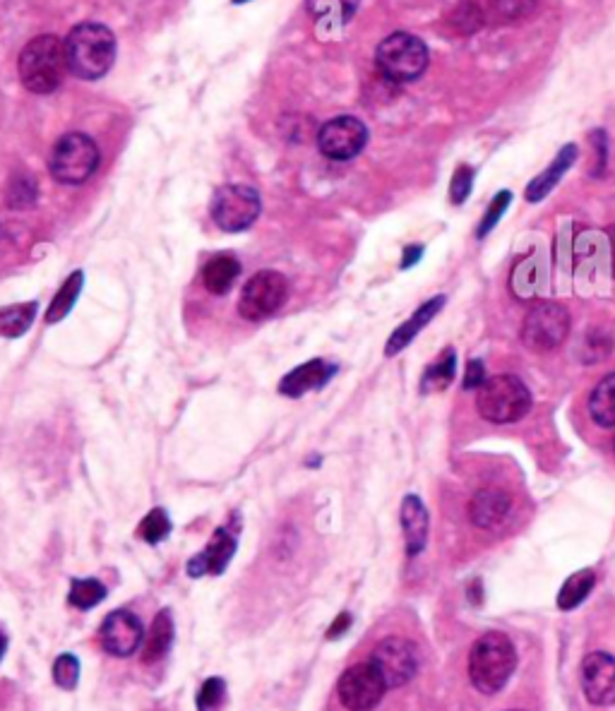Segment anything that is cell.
<instances>
[{
  "instance_id": "obj_1",
  "label": "cell",
  "mask_w": 615,
  "mask_h": 711,
  "mask_svg": "<svg viewBox=\"0 0 615 711\" xmlns=\"http://www.w3.org/2000/svg\"><path fill=\"white\" fill-rule=\"evenodd\" d=\"M20 80L29 92L51 94L61 87V82L68 75V51L65 41L56 34H41L32 39L20 53Z\"/></svg>"
},
{
  "instance_id": "obj_2",
  "label": "cell",
  "mask_w": 615,
  "mask_h": 711,
  "mask_svg": "<svg viewBox=\"0 0 615 711\" xmlns=\"http://www.w3.org/2000/svg\"><path fill=\"white\" fill-rule=\"evenodd\" d=\"M517 666V651L503 632H486L474 642L469 654L471 685L481 695H495L507 685Z\"/></svg>"
},
{
  "instance_id": "obj_3",
  "label": "cell",
  "mask_w": 615,
  "mask_h": 711,
  "mask_svg": "<svg viewBox=\"0 0 615 711\" xmlns=\"http://www.w3.org/2000/svg\"><path fill=\"white\" fill-rule=\"evenodd\" d=\"M70 73L80 80H99L116 61V39L109 27L99 22H82L65 39Z\"/></svg>"
},
{
  "instance_id": "obj_4",
  "label": "cell",
  "mask_w": 615,
  "mask_h": 711,
  "mask_svg": "<svg viewBox=\"0 0 615 711\" xmlns=\"http://www.w3.org/2000/svg\"><path fill=\"white\" fill-rule=\"evenodd\" d=\"M476 409H479L481 418L498 423V426L515 423L529 414L531 392L515 375H495L479 387Z\"/></svg>"
},
{
  "instance_id": "obj_5",
  "label": "cell",
  "mask_w": 615,
  "mask_h": 711,
  "mask_svg": "<svg viewBox=\"0 0 615 711\" xmlns=\"http://www.w3.org/2000/svg\"><path fill=\"white\" fill-rule=\"evenodd\" d=\"M375 65L382 77L392 82H414L428 68L426 44L414 34L397 32L380 41L375 51Z\"/></svg>"
},
{
  "instance_id": "obj_6",
  "label": "cell",
  "mask_w": 615,
  "mask_h": 711,
  "mask_svg": "<svg viewBox=\"0 0 615 711\" xmlns=\"http://www.w3.org/2000/svg\"><path fill=\"white\" fill-rule=\"evenodd\" d=\"M99 166V147L92 137L82 133L63 135L61 140L53 145V152L49 157L51 176L58 183L65 185H80L87 178H92V173Z\"/></svg>"
},
{
  "instance_id": "obj_7",
  "label": "cell",
  "mask_w": 615,
  "mask_h": 711,
  "mask_svg": "<svg viewBox=\"0 0 615 711\" xmlns=\"http://www.w3.org/2000/svg\"><path fill=\"white\" fill-rule=\"evenodd\" d=\"M212 219L222 231H246L260 217V195L250 185L231 183L219 188L212 197Z\"/></svg>"
},
{
  "instance_id": "obj_8",
  "label": "cell",
  "mask_w": 615,
  "mask_h": 711,
  "mask_svg": "<svg viewBox=\"0 0 615 711\" xmlns=\"http://www.w3.org/2000/svg\"><path fill=\"white\" fill-rule=\"evenodd\" d=\"M289 296V284L284 274L262 270L248 279L238 298V313L248 322H260L277 313Z\"/></svg>"
},
{
  "instance_id": "obj_9",
  "label": "cell",
  "mask_w": 615,
  "mask_h": 711,
  "mask_svg": "<svg viewBox=\"0 0 615 711\" xmlns=\"http://www.w3.org/2000/svg\"><path fill=\"white\" fill-rule=\"evenodd\" d=\"M567 332H570V313L560 303L546 301L531 308L524 318L522 342L527 349L546 354L565 342Z\"/></svg>"
},
{
  "instance_id": "obj_10",
  "label": "cell",
  "mask_w": 615,
  "mask_h": 711,
  "mask_svg": "<svg viewBox=\"0 0 615 711\" xmlns=\"http://www.w3.org/2000/svg\"><path fill=\"white\" fill-rule=\"evenodd\" d=\"M387 685L373 663H356L346 668L337 683V697L344 709L349 711H370L375 709L385 697Z\"/></svg>"
},
{
  "instance_id": "obj_11",
  "label": "cell",
  "mask_w": 615,
  "mask_h": 711,
  "mask_svg": "<svg viewBox=\"0 0 615 711\" xmlns=\"http://www.w3.org/2000/svg\"><path fill=\"white\" fill-rule=\"evenodd\" d=\"M370 663L378 668L387 690L402 687L419 673V649L404 637H387L373 649Z\"/></svg>"
},
{
  "instance_id": "obj_12",
  "label": "cell",
  "mask_w": 615,
  "mask_h": 711,
  "mask_svg": "<svg viewBox=\"0 0 615 711\" xmlns=\"http://www.w3.org/2000/svg\"><path fill=\"white\" fill-rule=\"evenodd\" d=\"M368 142V128L354 116H339L327 121L318 133V147L327 159L349 161L363 152Z\"/></svg>"
},
{
  "instance_id": "obj_13",
  "label": "cell",
  "mask_w": 615,
  "mask_h": 711,
  "mask_svg": "<svg viewBox=\"0 0 615 711\" xmlns=\"http://www.w3.org/2000/svg\"><path fill=\"white\" fill-rule=\"evenodd\" d=\"M99 639L106 654L116 656V659H128L145 642V627L135 613L113 611L101 623Z\"/></svg>"
},
{
  "instance_id": "obj_14",
  "label": "cell",
  "mask_w": 615,
  "mask_h": 711,
  "mask_svg": "<svg viewBox=\"0 0 615 711\" xmlns=\"http://www.w3.org/2000/svg\"><path fill=\"white\" fill-rule=\"evenodd\" d=\"M584 697L596 707L615 704V659L606 651H594L582 661Z\"/></svg>"
},
{
  "instance_id": "obj_15",
  "label": "cell",
  "mask_w": 615,
  "mask_h": 711,
  "mask_svg": "<svg viewBox=\"0 0 615 711\" xmlns=\"http://www.w3.org/2000/svg\"><path fill=\"white\" fill-rule=\"evenodd\" d=\"M236 553V539L234 534H229V529L214 531L212 541L207 543V548L202 553H197L188 563L190 577H205V575H222L226 565L231 563Z\"/></svg>"
},
{
  "instance_id": "obj_16",
  "label": "cell",
  "mask_w": 615,
  "mask_h": 711,
  "mask_svg": "<svg viewBox=\"0 0 615 711\" xmlns=\"http://www.w3.org/2000/svg\"><path fill=\"white\" fill-rule=\"evenodd\" d=\"M512 510V498L500 488H483L471 498L469 517L479 529H495Z\"/></svg>"
},
{
  "instance_id": "obj_17",
  "label": "cell",
  "mask_w": 615,
  "mask_h": 711,
  "mask_svg": "<svg viewBox=\"0 0 615 711\" xmlns=\"http://www.w3.org/2000/svg\"><path fill=\"white\" fill-rule=\"evenodd\" d=\"M334 373H337V366L322 361V358H318V361H308L296 370H291V373L279 382V392L286 394V397H303V394L310 390H320Z\"/></svg>"
},
{
  "instance_id": "obj_18",
  "label": "cell",
  "mask_w": 615,
  "mask_h": 711,
  "mask_svg": "<svg viewBox=\"0 0 615 711\" xmlns=\"http://www.w3.org/2000/svg\"><path fill=\"white\" fill-rule=\"evenodd\" d=\"M402 529L406 541V553L419 555L428 541V512L421 498L406 495L402 503Z\"/></svg>"
},
{
  "instance_id": "obj_19",
  "label": "cell",
  "mask_w": 615,
  "mask_h": 711,
  "mask_svg": "<svg viewBox=\"0 0 615 711\" xmlns=\"http://www.w3.org/2000/svg\"><path fill=\"white\" fill-rule=\"evenodd\" d=\"M443 308H445V296H435V298H431V301L423 303V306L416 310V313L411 315V318L406 320L399 330L392 332L390 342H387V346H385V354L394 356V354H399L402 349H406V346L414 342L416 334H419L423 327H426L428 322H431Z\"/></svg>"
},
{
  "instance_id": "obj_20",
  "label": "cell",
  "mask_w": 615,
  "mask_h": 711,
  "mask_svg": "<svg viewBox=\"0 0 615 711\" xmlns=\"http://www.w3.org/2000/svg\"><path fill=\"white\" fill-rule=\"evenodd\" d=\"M575 159H577V147H575V145H565L563 149H560L558 157L553 159V164L548 166V169L543 171L541 176H536L534 181L529 183V188H527V200H529V202H539V200H543V197L551 193L555 185L560 183V178L565 176V171L570 169L572 164H575Z\"/></svg>"
},
{
  "instance_id": "obj_21",
  "label": "cell",
  "mask_w": 615,
  "mask_h": 711,
  "mask_svg": "<svg viewBox=\"0 0 615 711\" xmlns=\"http://www.w3.org/2000/svg\"><path fill=\"white\" fill-rule=\"evenodd\" d=\"M306 8L318 22V27L334 32V29L349 25L358 10V0H306Z\"/></svg>"
},
{
  "instance_id": "obj_22",
  "label": "cell",
  "mask_w": 615,
  "mask_h": 711,
  "mask_svg": "<svg viewBox=\"0 0 615 711\" xmlns=\"http://www.w3.org/2000/svg\"><path fill=\"white\" fill-rule=\"evenodd\" d=\"M238 274H241V262L231 258V255H217L202 270V284L210 294L222 296L234 286Z\"/></svg>"
},
{
  "instance_id": "obj_23",
  "label": "cell",
  "mask_w": 615,
  "mask_h": 711,
  "mask_svg": "<svg viewBox=\"0 0 615 711\" xmlns=\"http://www.w3.org/2000/svg\"><path fill=\"white\" fill-rule=\"evenodd\" d=\"M173 642V620L169 611H161L154 618L152 630L142 642V661L145 663H157L159 659H164L169 654Z\"/></svg>"
},
{
  "instance_id": "obj_24",
  "label": "cell",
  "mask_w": 615,
  "mask_h": 711,
  "mask_svg": "<svg viewBox=\"0 0 615 711\" xmlns=\"http://www.w3.org/2000/svg\"><path fill=\"white\" fill-rule=\"evenodd\" d=\"M589 414L601 428H615V373L606 375L589 397Z\"/></svg>"
},
{
  "instance_id": "obj_25",
  "label": "cell",
  "mask_w": 615,
  "mask_h": 711,
  "mask_svg": "<svg viewBox=\"0 0 615 711\" xmlns=\"http://www.w3.org/2000/svg\"><path fill=\"white\" fill-rule=\"evenodd\" d=\"M455 370H457V356L452 349H445L443 354L438 356V361L428 366L426 373H423L421 380V392L433 394L450 387V382L455 380Z\"/></svg>"
},
{
  "instance_id": "obj_26",
  "label": "cell",
  "mask_w": 615,
  "mask_h": 711,
  "mask_svg": "<svg viewBox=\"0 0 615 711\" xmlns=\"http://www.w3.org/2000/svg\"><path fill=\"white\" fill-rule=\"evenodd\" d=\"M34 315H37V303H17V306L0 308V337H22L32 327Z\"/></svg>"
},
{
  "instance_id": "obj_27",
  "label": "cell",
  "mask_w": 615,
  "mask_h": 711,
  "mask_svg": "<svg viewBox=\"0 0 615 711\" xmlns=\"http://www.w3.org/2000/svg\"><path fill=\"white\" fill-rule=\"evenodd\" d=\"M594 584H596V575L591 570H582V572H577V575H572L563 584V589H560L558 606L563 608V611H572V608H577L579 603H582L591 594Z\"/></svg>"
},
{
  "instance_id": "obj_28",
  "label": "cell",
  "mask_w": 615,
  "mask_h": 711,
  "mask_svg": "<svg viewBox=\"0 0 615 711\" xmlns=\"http://www.w3.org/2000/svg\"><path fill=\"white\" fill-rule=\"evenodd\" d=\"M82 291V272L70 274L68 279H65V284L61 286V291H58L56 298H53V303L46 310V322H61L63 318H68V313L73 310L77 296H80Z\"/></svg>"
},
{
  "instance_id": "obj_29",
  "label": "cell",
  "mask_w": 615,
  "mask_h": 711,
  "mask_svg": "<svg viewBox=\"0 0 615 711\" xmlns=\"http://www.w3.org/2000/svg\"><path fill=\"white\" fill-rule=\"evenodd\" d=\"M104 599L106 587L99 579H73V584H70L68 601L73 603L75 608H80V611H89V608H94Z\"/></svg>"
},
{
  "instance_id": "obj_30",
  "label": "cell",
  "mask_w": 615,
  "mask_h": 711,
  "mask_svg": "<svg viewBox=\"0 0 615 711\" xmlns=\"http://www.w3.org/2000/svg\"><path fill=\"white\" fill-rule=\"evenodd\" d=\"M536 5L539 0H488V13L495 22H517L534 13Z\"/></svg>"
},
{
  "instance_id": "obj_31",
  "label": "cell",
  "mask_w": 615,
  "mask_h": 711,
  "mask_svg": "<svg viewBox=\"0 0 615 711\" xmlns=\"http://www.w3.org/2000/svg\"><path fill=\"white\" fill-rule=\"evenodd\" d=\"M171 534V519L161 507H154L137 527V536L147 543H159Z\"/></svg>"
},
{
  "instance_id": "obj_32",
  "label": "cell",
  "mask_w": 615,
  "mask_h": 711,
  "mask_svg": "<svg viewBox=\"0 0 615 711\" xmlns=\"http://www.w3.org/2000/svg\"><path fill=\"white\" fill-rule=\"evenodd\" d=\"M226 702V683L222 678H207L197 690V711H222Z\"/></svg>"
},
{
  "instance_id": "obj_33",
  "label": "cell",
  "mask_w": 615,
  "mask_h": 711,
  "mask_svg": "<svg viewBox=\"0 0 615 711\" xmlns=\"http://www.w3.org/2000/svg\"><path fill=\"white\" fill-rule=\"evenodd\" d=\"M450 27L455 29V34H462V37L474 34L476 29L483 27V10L474 3L457 5L455 13L450 15Z\"/></svg>"
},
{
  "instance_id": "obj_34",
  "label": "cell",
  "mask_w": 615,
  "mask_h": 711,
  "mask_svg": "<svg viewBox=\"0 0 615 711\" xmlns=\"http://www.w3.org/2000/svg\"><path fill=\"white\" fill-rule=\"evenodd\" d=\"M53 680L63 690H75L77 680H80V661L73 654L58 656L56 663H53Z\"/></svg>"
},
{
  "instance_id": "obj_35",
  "label": "cell",
  "mask_w": 615,
  "mask_h": 711,
  "mask_svg": "<svg viewBox=\"0 0 615 711\" xmlns=\"http://www.w3.org/2000/svg\"><path fill=\"white\" fill-rule=\"evenodd\" d=\"M510 200H512V195L507 193V190H503V193H498L493 197V202H491V207H488V212H486V217L481 219V226H479V238L483 236H488L495 229V224H498L500 217L505 214V209L507 205H510Z\"/></svg>"
},
{
  "instance_id": "obj_36",
  "label": "cell",
  "mask_w": 615,
  "mask_h": 711,
  "mask_svg": "<svg viewBox=\"0 0 615 711\" xmlns=\"http://www.w3.org/2000/svg\"><path fill=\"white\" fill-rule=\"evenodd\" d=\"M37 197L32 178H15L8 188V205L10 207H29Z\"/></svg>"
},
{
  "instance_id": "obj_37",
  "label": "cell",
  "mask_w": 615,
  "mask_h": 711,
  "mask_svg": "<svg viewBox=\"0 0 615 711\" xmlns=\"http://www.w3.org/2000/svg\"><path fill=\"white\" fill-rule=\"evenodd\" d=\"M471 185H474V171H471V166H459L450 185V197L455 205H462V202L467 200Z\"/></svg>"
},
{
  "instance_id": "obj_38",
  "label": "cell",
  "mask_w": 615,
  "mask_h": 711,
  "mask_svg": "<svg viewBox=\"0 0 615 711\" xmlns=\"http://www.w3.org/2000/svg\"><path fill=\"white\" fill-rule=\"evenodd\" d=\"M486 382V368L481 361H469L467 375H464V390H479Z\"/></svg>"
},
{
  "instance_id": "obj_39",
  "label": "cell",
  "mask_w": 615,
  "mask_h": 711,
  "mask_svg": "<svg viewBox=\"0 0 615 711\" xmlns=\"http://www.w3.org/2000/svg\"><path fill=\"white\" fill-rule=\"evenodd\" d=\"M351 627V615L349 613H342V615H337V620H334L330 630H327V639H337V637H342L346 630Z\"/></svg>"
},
{
  "instance_id": "obj_40",
  "label": "cell",
  "mask_w": 615,
  "mask_h": 711,
  "mask_svg": "<svg viewBox=\"0 0 615 711\" xmlns=\"http://www.w3.org/2000/svg\"><path fill=\"white\" fill-rule=\"evenodd\" d=\"M421 255H423V248H421V246L406 248V250H404V258H402V270H406V267H411V265H416Z\"/></svg>"
},
{
  "instance_id": "obj_41",
  "label": "cell",
  "mask_w": 615,
  "mask_h": 711,
  "mask_svg": "<svg viewBox=\"0 0 615 711\" xmlns=\"http://www.w3.org/2000/svg\"><path fill=\"white\" fill-rule=\"evenodd\" d=\"M5 649H8V637L0 632V659H3V654H5Z\"/></svg>"
},
{
  "instance_id": "obj_42",
  "label": "cell",
  "mask_w": 615,
  "mask_h": 711,
  "mask_svg": "<svg viewBox=\"0 0 615 711\" xmlns=\"http://www.w3.org/2000/svg\"><path fill=\"white\" fill-rule=\"evenodd\" d=\"M234 3H248V0H234Z\"/></svg>"
},
{
  "instance_id": "obj_43",
  "label": "cell",
  "mask_w": 615,
  "mask_h": 711,
  "mask_svg": "<svg viewBox=\"0 0 615 711\" xmlns=\"http://www.w3.org/2000/svg\"><path fill=\"white\" fill-rule=\"evenodd\" d=\"M507 711H522V709H507Z\"/></svg>"
},
{
  "instance_id": "obj_44",
  "label": "cell",
  "mask_w": 615,
  "mask_h": 711,
  "mask_svg": "<svg viewBox=\"0 0 615 711\" xmlns=\"http://www.w3.org/2000/svg\"><path fill=\"white\" fill-rule=\"evenodd\" d=\"M613 447H615V442H613Z\"/></svg>"
}]
</instances>
